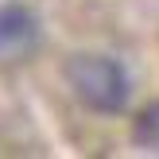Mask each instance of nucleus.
Segmentation results:
<instances>
[{"instance_id": "f03ea898", "label": "nucleus", "mask_w": 159, "mask_h": 159, "mask_svg": "<svg viewBox=\"0 0 159 159\" xmlns=\"http://www.w3.org/2000/svg\"><path fill=\"white\" fill-rule=\"evenodd\" d=\"M39 43V16L23 4H4L0 8V58L23 54Z\"/></svg>"}, {"instance_id": "f257e3e1", "label": "nucleus", "mask_w": 159, "mask_h": 159, "mask_svg": "<svg viewBox=\"0 0 159 159\" xmlns=\"http://www.w3.org/2000/svg\"><path fill=\"white\" fill-rule=\"evenodd\" d=\"M66 82L74 89V97L82 101L89 113H120L132 97V78L113 54H97V51H85L74 54L66 62Z\"/></svg>"}, {"instance_id": "7ed1b4c3", "label": "nucleus", "mask_w": 159, "mask_h": 159, "mask_svg": "<svg viewBox=\"0 0 159 159\" xmlns=\"http://www.w3.org/2000/svg\"><path fill=\"white\" fill-rule=\"evenodd\" d=\"M132 136H136V144H144V148H152V152H159V105H148L144 113L136 116Z\"/></svg>"}]
</instances>
